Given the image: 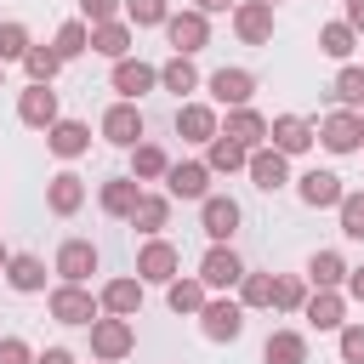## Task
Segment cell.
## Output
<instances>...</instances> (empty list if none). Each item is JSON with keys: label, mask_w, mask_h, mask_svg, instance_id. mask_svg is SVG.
<instances>
[{"label": "cell", "mask_w": 364, "mask_h": 364, "mask_svg": "<svg viewBox=\"0 0 364 364\" xmlns=\"http://www.w3.org/2000/svg\"><path fill=\"white\" fill-rule=\"evenodd\" d=\"M85 330H91V358H102V364H119L136 353V324L119 313H97Z\"/></svg>", "instance_id": "1"}, {"label": "cell", "mask_w": 364, "mask_h": 364, "mask_svg": "<svg viewBox=\"0 0 364 364\" xmlns=\"http://www.w3.org/2000/svg\"><path fill=\"white\" fill-rule=\"evenodd\" d=\"M193 318H199V336H205V341H216V347L245 336V307H239V296H210Z\"/></svg>", "instance_id": "2"}, {"label": "cell", "mask_w": 364, "mask_h": 364, "mask_svg": "<svg viewBox=\"0 0 364 364\" xmlns=\"http://www.w3.org/2000/svg\"><path fill=\"white\" fill-rule=\"evenodd\" d=\"M239 222H245L239 199H228V193H205V199H199V228H205L210 245H233Z\"/></svg>", "instance_id": "3"}, {"label": "cell", "mask_w": 364, "mask_h": 364, "mask_svg": "<svg viewBox=\"0 0 364 364\" xmlns=\"http://www.w3.org/2000/svg\"><path fill=\"white\" fill-rule=\"evenodd\" d=\"M165 40H171V51H176V57L205 51V46H210V17H205V11H193V6H188V11H171V17H165Z\"/></svg>", "instance_id": "4"}, {"label": "cell", "mask_w": 364, "mask_h": 364, "mask_svg": "<svg viewBox=\"0 0 364 364\" xmlns=\"http://www.w3.org/2000/svg\"><path fill=\"white\" fill-rule=\"evenodd\" d=\"M318 142H324L330 154H358V148H364V114H358V108L324 114V119H318Z\"/></svg>", "instance_id": "5"}, {"label": "cell", "mask_w": 364, "mask_h": 364, "mask_svg": "<svg viewBox=\"0 0 364 364\" xmlns=\"http://www.w3.org/2000/svg\"><path fill=\"white\" fill-rule=\"evenodd\" d=\"M313 142H318V125H313V119H301V114H279V119H267V148H279L284 159L307 154Z\"/></svg>", "instance_id": "6"}, {"label": "cell", "mask_w": 364, "mask_h": 364, "mask_svg": "<svg viewBox=\"0 0 364 364\" xmlns=\"http://www.w3.org/2000/svg\"><path fill=\"white\" fill-rule=\"evenodd\" d=\"M97 262H102V256H97L91 239H63L57 256H51V273H57L63 284H85V279L97 273Z\"/></svg>", "instance_id": "7"}, {"label": "cell", "mask_w": 364, "mask_h": 364, "mask_svg": "<svg viewBox=\"0 0 364 364\" xmlns=\"http://www.w3.org/2000/svg\"><path fill=\"white\" fill-rule=\"evenodd\" d=\"M176 267H182V250H176L171 239H159V233L136 250V279H142V284H171Z\"/></svg>", "instance_id": "8"}, {"label": "cell", "mask_w": 364, "mask_h": 364, "mask_svg": "<svg viewBox=\"0 0 364 364\" xmlns=\"http://www.w3.org/2000/svg\"><path fill=\"white\" fill-rule=\"evenodd\" d=\"M46 313H51L57 324H91L102 307H97V296H91L85 284H57V290L46 296Z\"/></svg>", "instance_id": "9"}, {"label": "cell", "mask_w": 364, "mask_h": 364, "mask_svg": "<svg viewBox=\"0 0 364 364\" xmlns=\"http://www.w3.org/2000/svg\"><path fill=\"white\" fill-rule=\"evenodd\" d=\"M199 279H205V290L228 296V290L245 279V262H239V250H233V245H210V250H205V262H199Z\"/></svg>", "instance_id": "10"}, {"label": "cell", "mask_w": 364, "mask_h": 364, "mask_svg": "<svg viewBox=\"0 0 364 364\" xmlns=\"http://www.w3.org/2000/svg\"><path fill=\"white\" fill-rule=\"evenodd\" d=\"M205 91H210L216 108H245V102L256 97V74H250V68H216V74L205 80Z\"/></svg>", "instance_id": "11"}, {"label": "cell", "mask_w": 364, "mask_h": 364, "mask_svg": "<svg viewBox=\"0 0 364 364\" xmlns=\"http://www.w3.org/2000/svg\"><path fill=\"white\" fill-rule=\"evenodd\" d=\"M97 131H102V142H114V148H136L148 125H142V108L119 97V102H114V108L102 114V125H97Z\"/></svg>", "instance_id": "12"}, {"label": "cell", "mask_w": 364, "mask_h": 364, "mask_svg": "<svg viewBox=\"0 0 364 364\" xmlns=\"http://www.w3.org/2000/svg\"><path fill=\"white\" fill-rule=\"evenodd\" d=\"M171 199H205L210 193V165L205 159H171V171L159 176Z\"/></svg>", "instance_id": "13"}, {"label": "cell", "mask_w": 364, "mask_h": 364, "mask_svg": "<svg viewBox=\"0 0 364 364\" xmlns=\"http://www.w3.org/2000/svg\"><path fill=\"white\" fill-rule=\"evenodd\" d=\"M233 34L245 40V46H267L273 40V6L267 0H233Z\"/></svg>", "instance_id": "14"}, {"label": "cell", "mask_w": 364, "mask_h": 364, "mask_svg": "<svg viewBox=\"0 0 364 364\" xmlns=\"http://www.w3.org/2000/svg\"><path fill=\"white\" fill-rule=\"evenodd\" d=\"M222 131V114H216V102H176V136L182 142H210Z\"/></svg>", "instance_id": "15"}, {"label": "cell", "mask_w": 364, "mask_h": 364, "mask_svg": "<svg viewBox=\"0 0 364 364\" xmlns=\"http://www.w3.org/2000/svg\"><path fill=\"white\" fill-rule=\"evenodd\" d=\"M108 80H114V91H119L125 102H136V97H148V91L159 85V68H154V63H142V57H119Z\"/></svg>", "instance_id": "16"}, {"label": "cell", "mask_w": 364, "mask_h": 364, "mask_svg": "<svg viewBox=\"0 0 364 364\" xmlns=\"http://www.w3.org/2000/svg\"><path fill=\"white\" fill-rule=\"evenodd\" d=\"M17 119H23L28 131H46V125L57 119V91L40 85V80H28V85L17 91Z\"/></svg>", "instance_id": "17"}, {"label": "cell", "mask_w": 364, "mask_h": 364, "mask_svg": "<svg viewBox=\"0 0 364 364\" xmlns=\"http://www.w3.org/2000/svg\"><path fill=\"white\" fill-rule=\"evenodd\" d=\"M46 148L57 154V159H80V154H91V125L85 119H51L46 125Z\"/></svg>", "instance_id": "18"}, {"label": "cell", "mask_w": 364, "mask_h": 364, "mask_svg": "<svg viewBox=\"0 0 364 364\" xmlns=\"http://www.w3.org/2000/svg\"><path fill=\"white\" fill-rule=\"evenodd\" d=\"M245 171H250V182L262 188V193H279L284 182H290V159L279 154V148H250V159H245Z\"/></svg>", "instance_id": "19"}, {"label": "cell", "mask_w": 364, "mask_h": 364, "mask_svg": "<svg viewBox=\"0 0 364 364\" xmlns=\"http://www.w3.org/2000/svg\"><path fill=\"white\" fill-rule=\"evenodd\" d=\"M341 176L336 171H307V176H296V199L307 205V210H336L341 205Z\"/></svg>", "instance_id": "20"}, {"label": "cell", "mask_w": 364, "mask_h": 364, "mask_svg": "<svg viewBox=\"0 0 364 364\" xmlns=\"http://www.w3.org/2000/svg\"><path fill=\"white\" fill-rule=\"evenodd\" d=\"M97 307H102V313H119V318H136V313H142V279H136V273L108 279V284L97 290Z\"/></svg>", "instance_id": "21"}, {"label": "cell", "mask_w": 364, "mask_h": 364, "mask_svg": "<svg viewBox=\"0 0 364 364\" xmlns=\"http://www.w3.org/2000/svg\"><path fill=\"white\" fill-rule=\"evenodd\" d=\"M0 273H6V284H11L17 296H40V290H46V262H40L34 250H11Z\"/></svg>", "instance_id": "22"}, {"label": "cell", "mask_w": 364, "mask_h": 364, "mask_svg": "<svg viewBox=\"0 0 364 364\" xmlns=\"http://www.w3.org/2000/svg\"><path fill=\"white\" fill-rule=\"evenodd\" d=\"M301 318H307L313 330H341V324H347V296H341V290H307Z\"/></svg>", "instance_id": "23"}, {"label": "cell", "mask_w": 364, "mask_h": 364, "mask_svg": "<svg viewBox=\"0 0 364 364\" xmlns=\"http://www.w3.org/2000/svg\"><path fill=\"white\" fill-rule=\"evenodd\" d=\"M131 46H136V34H131V23H125V17H108V23H91V51H97V57H108V63H119V57H131Z\"/></svg>", "instance_id": "24"}, {"label": "cell", "mask_w": 364, "mask_h": 364, "mask_svg": "<svg viewBox=\"0 0 364 364\" xmlns=\"http://www.w3.org/2000/svg\"><path fill=\"white\" fill-rule=\"evenodd\" d=\"M136 199H142V182H136V176H108V182L97 188V205H102V216H114V222H125V216L136 210Z\"/></svg>", "instance_id": "25"}, {"label": "cell", "mask_w": 364, "mask_h": 364, "mask_svg": "<svg viewBox=\"0 0 364 364\" xmlns=\"http://www.w3.org/2000/svg\"><path fill=\"white\" fill-rule=\"evenodd\" d=\"M222 136H233L239 148H262V142H267V114H256L250 102H245V108H228Z\"/></svg>", "instance_id": "26"}, {"label": "cell", "mask_w": 364, "mask_h": 364, "mask_svg": "<svg viewBox=\"0 0 364 364\" xmlns=\"http://www.w3.org/2000/svg\"><path fill=\"white\" fill-rule=\"evenodd\" d=\"M46 205H51V216H74L85 205V176L80 171H57L46 182Z\"/></svg>", "instance_id": "27"}, {"label": "cell", "mask_w": 364, "mask_h": 364, "mask_svg": "<svg viewBox=\"0 0 364 364\" xmlns=\"http://www.w3.org/2000/svg\"><path fill=\"white\" fill-rule=\"evenodd\" d=\"M125 222H131L142 239L165 233V228H171V193H148V188H142V199H136V210H131Z\"/></svg>", "instance_id": "28"}, {"label": "cell", "mask_w": 364, "mask_h": 364, "mask_svg": "<svg viewBox=\"0 0 364 364\" xmlns=\"http://www.w3.org/2000/svg\"><path fill=\"white\" fill-rule=\"evenodd\" d=\"M205 301H210V290H205V279H199V273H176V279L165 284V307H171V313H182V318H193Z\"/></svg>", "instance_id": "29"}, {"label": "cell", "mask_w": 364, "mask_h": 364, "mask_svg": "<svg viewBox=\"0 0 364 364\" xmlns=\"http://www.w3.org/2000/svg\"><path fill=\"white\" fill-rule=\"evenodd\" d=\"M245 159H250V148H239L233 136H210L205 142V165H210V176H233V171H245Z\"/></svg>", "instance_id": "30"}, {"label": "cell", "mask_w": 364, "mask_h": 364, "mask_svg": "<svg viewBox=\"0 0 364 364\" xmlns=\"http://www.w3.org/2000/svg\"><path fill=\"white\" fill-rule=\"evenodd\" d=\"M301 279H307L313 290H341V279H347V262H341V250H313Z\"/></svg>", "instance_id": "31"}, {"label": "cell", "mask_w": 364, "mask_h": 364, "mask_svg": "<svg viewBox=\"0 0 364 364\" xmlns=\"http://www.w3.org/2000/svg\"><path fill=\"white\" fill-rule=\"evenodd\" d=\"M262 364H307V336L301 330H273L262 341Z\"/></svg>", "instance_id": "32"}, {"label": "cell", "mask_w": 364, "mask_h": 364, "mask_svg": "<svg viewBox=\"0 0 364 364\" xmlns=\"http://www.w3.org/2000/svg\"><path fill=\"white\" fill-rule=\"evenodd\" d=\"M51 51H57L63 63L85 57V51H91V23H85V17H68V23H63V28L51 34Z\"/></svg>", "instance_id": "33"}, {"label": "cell", "mask_w": 364, "mask_h": 364, "mask_svg": "<svg viewBox=\"0 0 364 364\" xmlns=\"http://www.w3.org/2000/svg\"><path fill=\"white\" fill-rule=\"evenodd\" d=\"M205 80H199V68H193V57H171V63H159V91H171V97H188V91H199Z\"/></svg>", "instance_id": "34"}, {"label": "cell", "mask_w": 364, "mask_h": 364, "mask_svg": "<svg viewBox=\"0 0 364 364\" xmlns=\"http://www.w3.org/2000/svg\"><path fill=\"white\" fill-rule=\"evenodd\" d=\"M165 171H171V154H165L159 142H136V148H131V176H136V182H159Z\"/></svg>", "instance_id": "35"}, {"label": "cell", "mask_w": 364, "mask_h": 364, "mask_svg": "<svg viewBox=\"0 0 364 364\" xmlns=\"http://www.w3.org/2000/svg\"><path fill=\"white\" fill-rule=\"evenodd\" d=\"M233 290H239V307H245V313L273 307V273H250V267H245V279H239Z\"/></svg>", "instance_id": "36"}, {"label": "cell", "mask_w": 364, "mask_h": 364, "mask_svg": "<svg viewBox=\"0 0 364 364\" xmlns=\"http://www.w3.org/2000/svg\"><path fill=\"white\" fill-rule=\"evenodd\" d=\"M330 97L341 108H364V63H341V74L330 80Z\"/></svg>", "instance_id": "37"}, {"label": "cell", "mask_w": 364, "mask_h": 364, "mask_svg": "<svg viewBox=\"0 0 364 364\" xmlns=\"http://www.w3.org/2000/svg\"><path fill=\"white\" fill-rule=\"evenodd\" d=\"M353 46H358V28H353V23H324V28H318V51H324V57L347 63Z\"/></svg>", "instance_id": "38"}, {"label": "cell", "mask_w": 364, "mask_h": 364, "mask_svg": "<svg viewBox=\"0 0 364 364\" xmlns=\"http://www.w3.org/2000/svg\"><path fill=\"white\" fill-rule=\"evenodd\" d=\"M119 17H125L131 28H165L171 0H125V6H119Z\"/></svg>", "instance_id": "39"}, {"label": "cell", "mask_w": 364, "mask_h": 364, "mask_svg": "<svg viewBox=\"0 0 364 364\" xmlns=\"http://www.w3.org/2000/svg\"><path fill=\"white\" fill-rule=\"evenodd\" d=\"M23 68H28V80H40V85H51V80L63 74V57H57L51 46H28V51H23Z\"/></svg>", "instance_id": "40"}, {"label": "cell", "mask_w": 364, "mask_h": 364, "mask_svg": "<svg viewBox=\"0 0 364 364\" xmlns=\"http://www.w3.org/2000/svg\"><path fill=\"white\" fill-rule=\"evenodd\" d=\"M307 290H313V284H307L301 273H284V279H273V307H279V313H301Z\"/></svg>", "instance_id": "41"}, {"label": "cell", "mask_w": 364, "mask_h": 364, "mask_svg": "<svg viewBox=\"0 0 364 364\" xmlns=\"http://www.w3.org/2000/svg\"><path fill=\"white\" fill-rule=\"evenodd\" d=\"M28 46H34V34L23 23H0V63H23Z\"/></svg>", "instance_id": "42"}, {"label": "cell", "mask_w": 364, "mask_h": 364, "mask_svg": "<svg viewBox=\"0 0 364 364\" xmlns=\"http://www.w3.org/2000/svg\"><path fill=\"white\" fill-rule=\"evenodd\" d=\"M336 222H341V233H347V239H364V193H341Z\"/></svg>", "instance_id": "43"}, {"label": "cell", "mask_w": 364, "mask_h": 364, "mask_svg": "<svg viewBox=\"0 0 364 364\" xmlns=\"http://www.w3.org/2000/svg\"><path fill=\"white\" fill-rule=\"evenodd\" d=\"M336 347H341V364H364V324H341Z\"/></svg>", "instance_id": "44"}, {"label": "cell", "mask_w": 364, "mask_h": 364, "mask_svg": "<svg viewBox=\"0 0 364 364\" xmlns=\"http://www.w3.org/2000/svg\"><path fill=\"white\" fill-rule=\"evenodd\" d=\"M0 364H34V347L23 336H0Z\"/></svg>", "instance_id": "45"}, {"label": "cell", "mask_w": 364, "mask_h": 364, "mask_svg": "<svg viewBox=\"0 0 364 364\" xmlns=\"http://www.w3.org/2000/svg\"><path fill=\"white\" fill-rule=\"evenodd\" d=\"M119 6L125 0H80V17L85 23H108V17H119Z\"/></svg>", "instance_id": "46"}, {"label": "cell", "mask_w": 364, "mask_h": 364, "mask_svg": "<svg viewBox=\"0 0 364 364\" xmlns=\"http://www.w3.org/2000/svg\"><path fill=\"white\" fill-rule=\"evenodd\" d=\"M341 296H347V301H364V267H347V279H341Z\"/></svg>", "instance_id": "47"}, {"label": "cell", "mask_w": 364, "mask_h": 364, "mask_svg": "<svg viewBox=\"0 0 364 364\" xmlns=\"http://www.w3.org/2000/svg\"><path fill=\"white\" fill-rule=\"evenodd\" d=\"M34 364H74V353L68 347H46V353H34Z\"/></svg>", "instance_id": "48"}, {"label": "cell", "mask_w": 364, "mask_h": 364, "mask_svg": "<svg viewBox=\"0 0 364 364\" xmlns=\"http://www.w3.org/2000/svg\"><path fill=\"white\" fill-rule=\"evenodd\" d=\"M341 6H347V17H341V23H353V28L364 34V0H341Z\"/></svg>", "instance_id": "49"}, {"label": "cell", "mask_w": 364, "mask_h": 364, "mask_svg": "<svg viewBox=\"0 0 364 364\" xmlns=\"http://www.w3.org/2000/svg\"><path fill=\"white\" fill-rule=\"evenodd\" d=\"M193 11H205V17H216V11H233V0H193Z\"/></svg>", "instance_id": "50"}, {"label": "cell", "mask_w": 364, "mask_h": 364, "mask_svg": "<svg viewBox=\"0 0 364 364\" xmlns=\"http://www.w3.org/2000/svg\"><path fill=\"white\" fill-rule=\"evenodd\" d=\"M0 91H6V63H0Z\"/></svg>", "instance_id": "51"}, {"label": "cell", "mask_w": 364, "mask_h": 364, "mask_svg": "<svg viewBox=\"0 0 364 364\" xmlns=\"http://www.w3.org/2000/svg\"><path fill=\"white\" fill-rule=\"evenodd\" d=\"M6 256H11V250H6V245H0V267H6Z\"/></svg>", "instance_id": "52"}, {"label": "cell", "mask_w": 364, "mask_h": 364, "mask_svg": "<svg viewBox=\"0 0 364 364\" xmlns=\"http://www.w3.org/2000/svg\"><path fill=\"white\" fill-rule=\"evenodd\" d=\"M91 364H102V358H91Z\"/></svg>", "instance_id": "53"}, {"label": "cell", "mask_w": 364, "mask_h": 364, "mask_svg": "<svg viewBox=\"0 0 364 364\" xmlns=\"http://www.w3.org/2000/svg\"><path fill=\"white\" fill-rule=\"evenodd\" d=\"M267 6H279V0H267Z\"/></svg>", "instance_id": "54"}, {"label": "cell", "mask_w": 364, "mask_h": 364, "mask_svg": "<svg viewBox=\"0 0 364 364\" xmlns=\"http://www.w3.org/2000/svg\"><path fill=\"white\" fill-rule=\"evenodd\" d=\"M358 114H364V108H358Z\"/></svg>", "instance_id": "55"}]
</instances>
